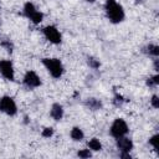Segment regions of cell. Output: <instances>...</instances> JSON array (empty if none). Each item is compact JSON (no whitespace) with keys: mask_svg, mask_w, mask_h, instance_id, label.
Returning a JSON list of instances; mask_svg holds the SVG:
<instances>
[{"mask_svg":"<svg viewBox=\"0 0 159 159\" xmlns=\"http://www.w3.org/2000/svg\"><path fill=\"white\" fill-rule=\"evenodd\" d=\"M106 12L108 19L114 24L120 22L124 19V11L122 6L116 2V0H106Z\"/></svg>","mask_w":159,"mask_h":159,"instance_id":"obj_1","label":"cell"},{"mask_svg":"<svg viewBox=\"0 0 159 159\" xmlns=\"http://www.w3.org/2000/svg\"><path fill=\"white\" fill-rule=\"evenodd\" d=\"M42 63L48 70V72L51 73L52 77H55V78L61 77V75L63 72V67H62V63H61L60 60H57V58H43Z\"/></svg>","mask_w":159,"mask_h":159,"instance_id":"obj_2","label":"cell"},{"mask_svg":"<svg viewBox=\"0 0 159 159\" xmlns=\"http://www.w3.org/2000/svg\"><path fill=\"white\" fill-rule=\"evenodd\" d=\"M24 14H25L34 24H40V22L42 21V17H43V15H42L40 11H37V10L35 9V6H34L31 2H26V4H25V6H24Z\"/></svg>","mask_w":159,"mask_h":159,"instance_id":"obj_3","label":"cell"},{"mask_svg":"<svg viewBox=\"0 0 159 159\" xmlns=\"http://www.w3.org/2000/svg\"><path fill=\"white\" fill-rule=\"evenodd\" d=\"M127 132H128V125L123 119L118 118L113 122V124L111 127V134L114 138H119V137L127 134Z\"/></svg>","mask_w":159,"mask_h":159,"instance_id":"obj_4","label":"cell"},{"mask_svg":"<svg viewBox=\"0 0 159 159\" xmlns=\"http://www.w3.org/2000/svg\"><path fill=\"white\" fill-rule=\"evenodd\" d=\"M0 111L9 114V116H14L17 111L14 99L11 97H7V96L0 98Z\"/></svg>","mask_w":159,"mask_h":159,"instance_id":"obj_5","label":"cell"},{"mask_svg":"<svg viewBox=\"0 0 159 159\" xmlns=\"http://www.w3.org/2000/svg\"><path fill=\"white\" fill-rule=\"evenodd\" d=\"M43 35L46 39L52 43H60L61 42V34L55 26H46L43 29Z\"/></svg>","mask_w":159,"mask_h":159,"instance_id":"obj_6","label":"cell"},{"mask_svg":"<svg viewBox=\"0 0 159 159\" xmlns=\"http://www.w3.org/2000/svg\"><path fill=\"white\" fill-rule=\"evenodd\" d=\"M0 73L6 78L12 81L14 80V68H12V63L7 60H2L0 61Z\"/></svg>","mask_w":159,"mask_h":159,"instance_id":"obj_7","label":"cell"},{"mask_svg":"<svg viewBox=\"0 0 159 159\" xmlns=\"http://www.w3.org/2000/svg\"><path fill=\"white\" fill-rule=\"evenodd\" d=\"M24 83L27 87L34 88V87H39L41 84V81H40L39 76L34 71H29V72H26V75L24 77Z\"/></svg>","mask_w":159,"mask_h":159,"instance_id":"obj_8","label":"cell"},{"mask_svg":"<svg viewBox=\"0 0 159 159\" xmlns=\"http://www.w3.org/2000/svg\"><path fill=\"white\" fill-rule=\"evenodd\" d=\"M117 147H118L122 152L129 153V152L132 150V148H133V143H132V140H130V139L124 138V137L122 135V137L117 138Z\"/></svg>","mask_w":159,"mask_h":159,"instance_id":"obj_9","label":"cell"},{"mask_svg":"<svg viewBox=\"0 0 159 159\" xmlns=\"http://www.w3.org/2000/svg\"><path fill=\"white\" fill-rule=\"evenodd\" d=\"M62 116H63V109H62V107H61L60 104L55 103V104L52 106V108H51V117H52L55 120H60V119L62 118Z\"/></svg>","mask_w":159,"mask_h":159,"instance_id":"obj_10","label":"cell"},{"mask_svg":"<svg viewBox=\"0 0 159 159\" xmlns=\"http://www.w3.org/2000/svg\"><path fill=\"white\" fill-rule=\"evenodd\" d=\"M71 138L73 140H82L83 139V132L78 128V127H75L72 130H71Z\"/></svg>","mask_w":159,"mask_h":159,"instance_id":"obj_11","label":"cell"},{"mask_svg":"<svg viewBox=\"0 0 159 159\" xmlns=\"http://www.w3.org/2000/svg\"><path fill=\"white\" fill-rule=\"evenodd\" d=\"M88 148L92 149V150H94V152H97V150H101L102 145H101V143H99L98 139L93 138V139H91V140L88 142Z\"/></svg>","mask_w":159,"mask_h":159,"instance_id":"obj_12","label":"cell"},{"mask_svg":"<svg viewBox=\"0 0 159 159\" xmlns=\"http://www.w3.org/2000/svg\"><path fill=\"white\" fill-rule=\"evenodd\" d=\"M147 52L150 53V55H153V56H158L159 55V47L155 46V45H149L147 47Z\"/></svg>","mask_w":159,"mask_h":159,"instance_id":"obj_13","label":"cell"},{"mask_svg":"<svg viewBox=\"0 0 159 159\" xmlns=\"http://www.w3.org/2000/svg\"><path fill=\"white\" fill-rule=\"evenodd\" d=\"M87 104H88L89 108H92V109H98V108L101 107V102L97 101V99H94V98H91V99L87 102Z\"/></svg>","mask_w":159,"mask_h":159,"instance_id":"obj_14","label":"cell"},{"mask_svg":"<svg viewBox=\"0 0 159 159\" xmlns=\"http://www.w3.org/2000/svg\"><path fill=\"white\" fill-rule=\"evenodd\" d=\"M158 140H159V135H154V137H152L150 139H149V143L154 147V149L158 152L159 150V145H158Z\"/></svg>","mask_w":159,"mask_h":159,"instance_id":"obj_15","label":"cell"},{"mask_svg":"<svg viewBox=\"0 0 159 159\" xmlns=\"http://www.w3.org/2000/svg\"><path fill=\"white\" fill-rule=\"evenodd\" d=\"M88 65H89L91 67H93V68H98V67H99V62H98L96 58H93V57H89V58H88Z\"/></svg>","mask_w":159,"mask_h":159,"instance_id":"obj_16","label":"cell"},{"mask_svg":"<svg viewBox=\"0 0 159 159\" xmlns=\"http://www.w3.org/2000/svg\"><path fill=\"white\" fill-rule=\"evenodd\" d=\"M147 83H148L149 86H157V84L159 83V76H154V77L149 78V80L147 81Z\"/></svg>","mask_w":159,"mask_h":159,"instance_id":"obj_17","label":"cell"},{"mask_svg":"<svg viewBox=\"0 0 159 159\" xmlns=\"http://www.w3.org/2000/svg\"><path fill=\"white\" fill-rule=\"evenodd\" d=\"M52 134H53V129H52V128H45V129L42 130V135L46 137V138L51 137Z\"/></svg>","mask_w":159,"mask_h":159,"instance_id":"obj_18","label":"cell"},{"mask_svg":"<svg viewBox=\"0 0 159 159\" xmlns=\"http://www.w3.org/2000/svg\"><path fill=\"white\" fill-rule=\"evenodd\" d=\"M78 157H81V158H89L91 157V152L89 150H80L78 152Z\"/></svg>","mask_w":159,"mask_h":159,"instance_id":"obj_19","label":"cell"},{"mask_svg":"<svg viewBox=\"0 0 159 159\" xmlns=\"http://www.w3.org/2000/svg\"><path fill=\"white\" fill-rule=\"evenodd\" d=\"M152 104H153V107H154V108H158V107H159L158 97H157V96H153V98H152Z\"/></svg>","mask_w":159,"mask_h":159,"instance_id":"obj_20","label":"cell"},{"mask_svg":"<svg viewBox=\"0 0 159 159\" xmlns=\"http://www.w3.org/2000/svg\"><path fill=\"white\" fill-rule=\"evenodd\" d=\"M86 1H89V2H93L94 0H86Z\"/></svg>","mask_w":159,"mask_h":159,"instance_id":"obj_21","label":"cell"}]
</instances>
